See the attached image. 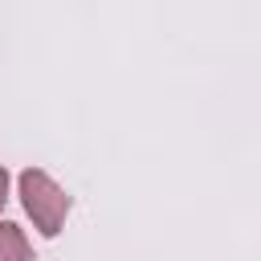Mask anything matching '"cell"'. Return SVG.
<instances>
[{"mask_svg":"<svg viewBox=\"0 0 261 261\" xmlns=\"http://www.w3.org/2000/svg\"><path fill=\"white\" fill-rule=\"evenodd\" d=\"M16 196H20L24 216L33 220V228H37L45 241H53V237L65 228V216H69V208H73V196H69L45 167H24V171L16 175Z\"/></svg>","mask_w":261,"mask_h":261,"instance_id":"cell-1","label":"cell"},{"mask_svg":"<svg viewBox=\"0 0 261 261\" xmlns=\"http://www.w3.org/2000/svg\"><path fill=\"white\" fill-rule=\"evenodd\" d=\"M0 261H33V245L16 220H0Z\"/></svg>","mask_w":261,"mask_h":261,"instance_id":"cell-2","label":"cell"},{"mask_svg":"<svg viewBox=\"0 0 261 261\" xmlns=\"http://www.w3.org/2000/svg\"><path fill=\"white\" fill-rule=\"evenodd\" d=\"M8 188H12V175H8V167L0 163V208L8 204Z\"/></svg>","mask_w":261,"mask_h":261,"instance_id":"cell-3","label":"cell"}]
</instances>
